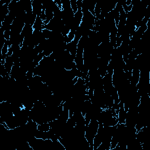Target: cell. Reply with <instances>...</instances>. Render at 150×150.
I'll use <instances>...</instances> for the list:
<instances>
[{
    "label": "cell",
    "mask_w": 150,
    "mask_h": 150,
    "mask_svg": "<svg viewBox=\"0 0 150 150\" xmlns=\"http://www.w3.org/2000/svg\"><path fill=\"white\" fill-rule=\"evenodd\" d=\"M50 126L49 123H44L38 124V130L42 132H48L50 130Z\"/></svg>",
    "instance_id": "cell-1"
},
{
    "label": "cell",
    "mask_w": 150,
    "mask_h": 150,
    "mask_svg": "<svg viewBox=\"0 0 150 150\" xmlns=\"http://www.w3.org/2000/svg\"><path fill=\"white\" fill-rule=\"evenodd\" d=\"M70 2L71 8H72L73 12L74 14H75L78 11V5H77L76 0H74V1H70Z\"/></svg>",
    "instance_id": "cell-2"
},
{
    "label": "cell",
    "mask_w": 150,
    "mask_h": 150,
    "mask_svg": "<svg viewBox=\"0 0 150 150\" xmlns=\"http://www.w3.org/2000/svg\"><path fill=\"white\" fill-rule=\"evenodd\" d=\"M39 17H40V18H41V19L43 21V22L45 21V20L46 19V14H45V10H42V12L41 13V14H40Z\"/></svg>",
    "instance_id": "cell-3"
}]
</instances>
